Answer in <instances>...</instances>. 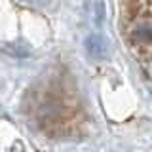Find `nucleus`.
Returning a JSON list of instances; mask_svg holds the SVG:
<instances>
[{
	"mask_svg": "<svg viewBox=\"0 0 152 152\" xmlns=\"http://www.w3.org/2000/svg\"><path fill=\"white\" fill-rule=\"evenodd\" d=\"M118 4L124 40L152 84V0H118Z\"/></svg>",
	"mask_w": 152,
	"mask_h": 152,
	"instance_id": "1",
	"label": "nucleus"
}]
</instances>
